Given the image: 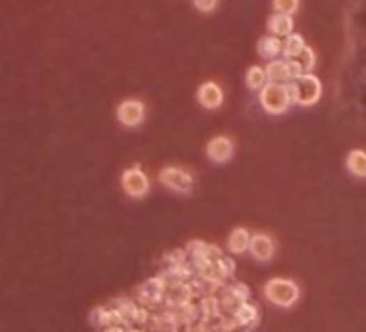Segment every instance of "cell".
<instances>
[{"label":"cell","instance_id":"obj_9","mask_svg":"<svg viewBox=\"0 0 366 332\" xmlns=\"http://www.w3.org/2000/svg\"><path fill=\"white\" fill-rule=\"evenodd\" d=\"M197 101L206 110H218L223 105V90L214 82H206L197 90Z\"/></svg>","mask_w":366,"mask_h":332},{"label":"cell","instance_id":"obj_22","mask_svg":"<svg viewBox=\"0 0 366 332\" xmlns=\"http://www.w3.org/2000/svg\"><path fill=\"white\" fill-rule=\"evenodd\" d=\"M193 3H195L197 11H202V13H210V11H214V9H216V3H218V0H193Z\"/></svg>","mask_w":366,"mask_h":332},{"label":"cell","instance_id":"obj_1","mask_svg":"<svg viewBox=\"0 0 366 332\" xmlns=\"http://www.w3.org/2000/svg\"><path fill=\"white\" fill-rule=\"evenodd\" d=\"M285 86H287L292 103H298V105H304V107L315 105L321 97V82L313 73H304L300 80L287 82Z\"/></svg>","mask_w":366,"mask_h":332},{"label":"cell","instance_id":"obj_15","mask_svg":"<svg viewBox=\"0 0 366 332\" xmlns=\"http://www.w3.org/2000/svg\"><path fill=\"white\" fill-rule=\"evenodd\" d=\"M234 317H236V324L240 326H255L260 322V309L255 305H248V303H242L236 311H234Z\"/></svg>","mask_w":366,"mask_h":332},{"label":"cell","instance_id":"obj_23","mask_svg":"<svg viewBox=\"0 0 366 332\" xmlns=\"http://www.w3.org/2000/svg\"><path fill=\"white\" fill-rule=\"evenodd\" d=\"M103 332H127V330H125L122 326H118V324H116V326H109V328H105Z\"/></svg>","mask_w":366,"mask_h":332},{"label":"cell","instance_id":"obj_17","mask_svg":"<svg viewBox=\"0 0 366 332\" xmlns=\"http://www.w3.org/2000/svg\"><path fill=\"white\" fill-rule=\"evenodd\" d=\"M266 84H268L266 69H262V67H250V69L246 71V86H248L250 90H262Z\"/></svg>","mask_w":366,"mask_h":332},{"label":"cell","instance_id":"obj_13","mask_svg":"<svg viewBox=\"0 0 366 332\" xmlns=\"http://www.w3.org/2000/svg\"><path fill=\"white\" fill-rule=\"evenodd\" d=\"M266 75H268V82L272 84H287L289 82L287 60H270L266 65Z\"/></svg>","mask_w":366,"mask_h":332},{"label":"cell","instance_id":"obj_11","mask_svg":"<svg viewBox=\"0 0 366 332\" xmlns=\"http://www.w3.org/2000/svg\"><path fill=\"white\" fill-rule=\"evenodd\" d=\"M248 245H250V234H248V229H244V227H236V229L230 234V238H228V249H230L234 255L246 253V251H248Z\"/></svg>","mask_w":366,"mask_h":332},{"label":"cell","instance_id":"obj_10","mask_svg":"<svg viewBox=\"0 0 366 332\" xmlns=\"http://www.w3.org/2000/svg\"><path fill=\"white\" fill-rule=\"evenodd\" d=\"M268 28L274 37H287L294 33V17L292 15H283V13H274L268 20Z\"/></svg>","mask_w":366,"mask_h":332},{"label":"cell","instance_id":"obj_2","mask_svg":"<svg viewBox=\"0 0 366 332\" xmlns=\"http://www.w3.org/2000/svg\"><path fill=\"white\" fill-rule=\"evenodd\" d=\"M264 296L268 303L280 309H289L300 300V287L292 279H270L264 285Z\"/></svg>","mask_w":366,"mask_h":332},{"label":"cell","instance_id":"obj_8","mask_svg":"<svg viewBox=\"0 0 366 332\" xmlns=\"http://www.w3.org/2000/svg\"><path fill=\"white\" fill-rule=\"evenodd\" d=\"M250 255L257 262H270L274 257L276 245L268 234H253L250 236V245H248Z\"/></svg>","mask_w":366,"mask_h":332},{"label":"cell","instance_id":"obj_3","mask_svg":"<svg viewBox=\"0 0 366 332\" xmlns=\"http://www.w3.org/2000/svg\"><path fill=\"white\" fill-rule=\"evenodd\" d=\"M260 103L272 116L285 114L289 110V103H292L289 93H287V86L285 84H272V82H268L260 90Z\"/></svg>","mask_w":366,"mask_h":332},{"label":"cell","instance_id":"obj_19","mask_svg":"<svg viewBox=\"0 0 366 332\" xmlns=\"http://www.w3.org/2000/svg\"><path fill=\"white\" fill-rule=\"evenodd\" d=\"M294 60H296V63L302 67V71H304V73H311V71L315 69V65H317L315 52H313L311 47H308V45H306V47H304V50H302V52H300V54H298Z\"/></svg>","mask_w":366,"mask_h":332},{"label":"cell","instance_id":"obj_24","mask_svg":"<svg viewBox=\"0 0 366 332\" xmlns=\"http://www.w3.org/2000/svg\"><path fill=\"white\" fill-rule=\"evenodd\" d=\"M131 332H144V330H131Z\"/></svg>","mask_w":366,"mask_h":332},{"label":"cell","instance_id":"obj_12","mask_svg":"<svg viewBox=\"0 0 366 332\" xmlns=\"http://www.w3.org/2000/svg\"><path fill=\"white\" fill-rule=\"evenodd\" d=\"M280 52H283V41H280V37L266 35V37H262L260 43H257V54H260L262 58L274 60Z\"/></svg>","mask_w":366,"mask_h":332},{"label":"cell","instance_id":"obj_14","mask_svg":"<svg viewBox=\"0 0 366 332\" xmlns=\"http://www.w3.org/2000/svg\"><path fill=\"white\" fill-rule=\"evenodd\" d=\"M246 298H248V289H246V285H242V283H238V285H234L232 289H228L225 292V296H223V307L225 309H238L242 303H246Z\"/></svg>","mask_w":366,"mask_h":332},{"label":"cell","instance_id":"obj_16","mask_svg":"<svg viewBox=\"0 0 366 332\" xmlns=\"http://www.w3.org/2000/svg\"><path fill=\"white\" fill-rule=\"evenodd\" d=\"M347 169L356 178H366V153L364 150H351L347 155Z\"/></svg>","mask_w":366,"mask_h":332},{"label":"cell","instance_id":"obj_7","mask_svg":"<svg viewBox=\"0 0 366 332\" xmlns=\"http://www.w3.org/2000/svg\"><path fill=\"white\" fill-rule=\"evenodd\" d=\"M206 155L214 163H228L234 157V142L230 137H225V135H216L208 142Z\"/></svg>","mask_w":366,"mask_h":332},{"label":"cell","instance_id":"obj_6","mask_svg":"<svg viewBox=\"0 0 366 332\" xmlns=\"http://www.w3.org/2000/svg\"><path fill=\"white\" fill-rule=\"evenodd\" d=\"M116 116H118V123L122 127H137V125H142L144 123V118H146V105L142 101H137V99H127L118 105L116 110Z\"/></svg>","mask_w":366,"mask_h":332},{"label":"cell","instance_id":"obj_18","mask_svg":"<svg viewBox=\"0 0 366 332\" xmlns=\"http://www.w3.org/2000/svg\"><path fill=\"white\" fill-rule=\"evenodd\" d=\"M304 47H306L304 39H302L300 35H294V33L287 35L285 41H283V54H285L287 58H296Z\"/></svg>","mask_w":366,"mask_h":332},{"label":"cell","instance_id":"obj_21","mask_svg":"<svg viewBox=\"0 0 366 332\" xmlns=\"http://www.w3.org/2000/svg\"><path fill=\"white\" fill-rule=\"evenodd\" d=\"M287 71H289V82H296V80H300V77L304 75L302 67L296 63L294 58H289V60H287Z\"/></svg>","mask_w":366,"mask_h":332},{"label":"cell","instance_id":"obj_4","mask_svg":"<svg viewBox=\"0 0 366 332\" xmlns=\"http://www.w3.org/2000/svg\"><path fill=\"white\" fill-rule=\"evenodd\" d=\"M120 185H122V189L129 197L142 199L150 191V178L146 176V172L142 167H129V169L122 172Z\"/></svg>","mask_w":366,"mask_h":332},{"label":"cell","instance_id":"obj_5","mask_svg":"<svg viewBox=\"0 0 366 332\" xmlns=\"http://www.w3.org/2000/svg\"><path fill=\"white\" fill-rule=\"evenodd\" d=\"M159 180L161 185L172 189L176 193H191L193 189V176L182 169V167H176V165H167L159 172Z\"/></svg>","mask_w":366,"mask_h":332},{"label":"cell","instance_id":"obj_20","mask_svg":"<svg viewBox=\"0 0 366 332\" xmlns=\"http://www.w3.org/2000/svg\"><path fill=\"white\" fill-rule=\"evenodd\" d=\"M274 9L276 13H283V15H294L300 9V0H274Z\"/></svg>","mask_w":366,"mask_h":332}]
</instances>
